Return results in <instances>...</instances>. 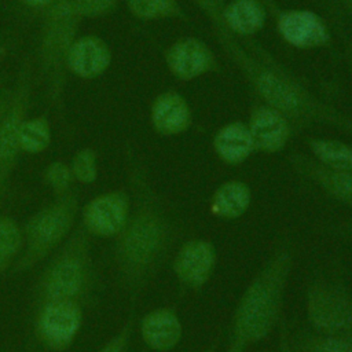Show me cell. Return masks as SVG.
I'll return each mask as SVG.
<instances>
[{
  "label": "cell",
  "mask_w": 352,
  "mask_h": 352,
  "mask_svg": "<svg viewBox=\"0 0 352 352\" xmlns=\"http://www.w3.org/2000/svg\"><path fill=\"white\" fill-rule=\"evenodd\" d=\"M309 148L320 164L338 169L352 172V147L333 139H312Z\"/></svg>",
  "instance_id": "24"
},
{
  "label": "cell",
  "mask_w": 352,
  "mask_h": 352,
  "mask_svg": "<svg viewBox=\"0 0 352 352\" xmlns=\"http://www.w3.org/2000/svg\"><path fill=\"white\" fill-rule=\"evenodd\" d=\"M69 166L73 179L80 184H91L98 179V155L91 147L76 151Z\"/></svg>",
  "instance_id": "27"
},
{
  "label": "cell",
  "mask_w": 352,
  "mask_h": 352,
  "mask_svg": "<svg viewBox=\"0 0 352 352\" xmlns=\"http://www.w3.org/2000/svg\"><path fill=\"white\" fill-rule=\"evenodd\" d=\"M202 352H214V349L212 348V349H206V351H202Z\"/></svg>",
  "instance_id": "38"
},
{
  "label": "cell",
  "mask_w": 352,
  "mask_h": 352,
  "mask_svg": "<svg viewBox=\"0 0 352 352\" xmlns=\"http://www.w3.org/2000/svg\"><path fill=\"white\" fill-rule=\"evenodd\" d=\"M131 212V195L125 190H111L89 199L81 209L80 226L91 236L116 238Z\"/></svg>",
  "instance_id": "10"
},
{
  "label": "cell",
  "mask_w": 352,
  "mask_h": 352,
  "mask_svg": "<svg viewBox=\"0 0 352 352\" xmlns=\"http://www.w3.org/2000/svg\"><path fill=\"white\" fill-rule=\"evenodd\" d=\"M214 63L212 51L198 38H182L166 51V65L180 80H192L212 70Z\"/></svg>",
  "instance_id": "14"
},
{
  "label": "cell",
  "mask_w": 352,
  "mask_h": 352,
  "mask_svg": "<svg viewBox=\"0 0 352 352\" xmlns=\"http://www.w3.org/2000/svg\"><path fill=\"white\" fill-rule=\"evenodd\" d=\"M51 125L47 117L26 118L19 129V150L25 154H40L51 144Z\"/></svg>",
  "instance_id": "23"
},
{
  "label": "cell",
  "mask_w": 352,
  "mask_h": 352,
  "mask_svg": "<svg viewBox=\"0 0 352 352\" xmlns=\"http://www.w3.org/2000/svg\"><path fill=\"white\" fill-rule=\"evenodd\" d=\"M85 309L70 301H45L32 307V330L47 351L65 352L80 334Z\"/></svg>",
  "instance_id": "8"
},
{
  "label": "cell",
  "mask_w": 352,
  "mask_h": 352,
  "mask_svg": "<svg viewBox=\"0 0 352 352\" xmlns=\"http://www.w3.org/2000/svg\"><path fill=\"white\" fill-rule=\"evenodd\" d=\"M77 214L78 192L74 188L60 197H54L30 214L22 226V253L10 275H22L51 256L76 227Z\"/></svg>",
  "instance_id": "5"
},
{
  "label": "cell",
  "mask_w": 352,
  "mask_h": 352,
  "mask_svg": "<svg viewBox=\"0 0 352 352\" xmlns=\"http://www.w3.org/2000/svg\"><path fill=\"white\" fill-rule=\"evenodd\" d=\"M11 96H12V87L4 84L0 87V121L4 116V113L8 109V104L11 102Z\"/></svg>",
  "instance_id": "31"
},
{
  "label": "cell",
  "mask_w": 352,
  "mask_h": 352,
  "mask_svg": "<svg viewBox=\"0 0 352 352\" xmlns=\"http://www.w3.org/2000/svg\"><path fill=\"white\" fill-rule=\"evenodd\" d=\"M111 63V51L106 41L95 34L77 37L66 55V70L76 77L92 80L102 76Z\"/></svg>",
  "instance_id": "12"
},
{
  "label": "cell",
  "mask_w": 352,
  "mask_h": 352,
  "mask_svg": "<svg viewBox=\"0 0 352 352\" xmlns=\"http://www.w3.org/2000/svg\"><path fill=\"white\" fill-rule=\"evenodd\" d=\"M135 327V311L131 309L124 323L116 334H113L100 348L95 352H129V344Z\"/></svg>",
  "instance_id": "29"
},
{
  "label": "cell",
  "mask_w": 352,
  "mask_h": 352,
  "mask_svg": "<svg viewBox=\"0 0 352 352\" xmlns=\"http://www.w3.org/2000/svg\"><path fill=\"white\" fill-rule=\"evenodd\" d=\"M30 56H25L12 85V96L0 121V202L7 191L10 177L16 166L19 150V129L26 120L33 88V67Z\"/></svg>",
  "instance_id": "7"
},
{
  "label": "cell",
  "mask_w": 352,
  "mask_h": 352,
  "mask_svg": "<svg viewBox=\"0 0 352 352\" xmlns=\"http://www.w3.org/2000/svg\"><path fill=\"white\" fill-rule=\"evenodd\" d=\"M190 109L184 98L176 92H164L153 103L151 122L161 135H177L190 125Z\"/></svg>",
  "instance_id": "18"
},
{
  "label": "cell",
  "mask_w": 352,
  "mask_h": 352,
  "mask_svg": "<svg viewBox=\"0 0 352 352\" xmlns=\"http://www.w3.org/2000/svg\"><path fill=\"white\" fill-rule=\"evenodd\" d=\"M252 194L248 184L238 180L223 183L213 194L210 210L224 220H232L242 216L250 205Z\"/></svg>",
  "instance_id": "21"
},
{
  "label": "cell",
  "mask_w": 352,
  "mask_h": 352,
  "mask_svg": "<svg viewBox=\"0 0 352 352\" xmlns=\"http://www.w3.org/2000/svg\"><path fill=\"white\" fill-rule=\"evenodd\" d=\"M7 74L6 73H3V72H0V87L1 85H4V84H7Z\"/></svg>",
  "instance_id": "36"
},
{
  "label": "cell",
  "mask_w": 352,
  "mask_h": 352,
  "mask_svg": "<svg viewBox=\"0 0 352 352\" xmlns=\"http://www.w3.org/2000/svg\"><path fill=\"white\" fill-rule=\"evenodd\" d=\"M294 168L334 199L352 206V172L329 168L304 155L292 158Z\"/></svg>",
  "instance_id": "17"
},
{
  "label": "cell",
  "mask_w": 352,
  "mask_h": 352,
  "mask_svg": "<svg viewBox=\"0 0 352 352\" xmlns=\"http://www.w3.org/2000/svg\"><path fill=\"white\" fill-rule=\"evenodd\" d=\"M307 316L315 331L344 334L352 323V296L333 279L315 278L307 287Z\"/></svg>",
  "instance_id": "9"
},
{
  "label": "cell",
  "mask_w": 352,
  "mask_h": 352,
  "mask_svg": "<svg viewBox=\"0 0 352 352\" xmlns=\"http://www.w3.org/2000/svg\"><path fill=\"white\" fill-rule=\"evenodd\" d=\"M73 175L69 164L52 161L43 170V182L51 190L54 197H60L72 190Z\"/></svg>",
  "instance_id": "28"
},
{
  "label": "cell",
  "mask_w": 352,
  "mask_h": 352,
  "mask_svg": "<svg viewBox=\"0 0 352 352\" xmlns=\"http://www.w3.org/2000/svg\"><path fill=\"white\" fill-rule=\"evenodd\" d=\"M248 128L254 148L265 153L282 150L290 136V126L285 114L271 106L257 107L252 113Z\"/></svg>",
  "instance_id": "15"
},
{
  "label": "cell",
  "mask_w": 352,
  "mask_h": 352,
  "mask_svg": "<svg viewBox=\"0 0 352 352\" xmlns=\"http://www.w3.org/2000/svg\"><path fill=\"white\" fill-rule=\"evenodd\" d=\"M14 47H15V40L11 36L0 34V62L10 55Z\"/></svg>",
  "instance_id": "32"
},
{
  "label": "cell",
  "mask_w": 352,
  "mask_h": 352,
  "mask_svg": "<svg viewBox=\"0 0 352 352\" xmlns=\"http://www.w3.org/2000/svg\"><path fill=\"white\" fill-rule=\"evenodd\" d=\"M143 342L158 352L173 349L183 334L182 322L175 309L162 307L147 312L139 324Z\"/></svg>",
  "instance_id": "16"
},
{
  "label": "cell",
  "mask_w": 352,
  "mask_h": 352,
  "mask_svg": "<svg viewBox=\"0 0 352 352\" xmlns=\"http://www.w3.org/2000/svg\"><path fill=\"white\" fill-rule=\"evenodd\" d=\"M99 272L94 260L91 235L77 224L51 254L33 287V305L45 301H70L85 311L95 307Z\"/></svg>",
  "instance_id": "4"
},
{
  "label": "cell",
  "mask_w": 352,
  "mask_h": 352,
  "mask_svg": "<svg viewBox=\"0 0 352 352\" xmlns=\"http://www.w3.org/2000/svg\"><path fill=\"white\" fill-rule=\"evenodd\" d=\"M263 1H264V3H267V4H268V6H271V7L274 6V1H272V0H263Z\"/></svg>",
  "instance_id": "37"
},
{
  "label": "cell",
  "mask_w": 352,
  "mask_h": 352,
  "mask_svg": "<svg viewBox=\"0 0 352 352\" xmlns=\"http://www.w3.org/2000/svg\"><path fill=\"white\" fill-rule=\"evenodd\" d=\"M292 348L293 352H352V345L344 334H324L315 330L300 333Z\"/></svg>",
  "instance_id": "25"
},
{
  "label": "cell",
  "mask_w": 352,
  "mask_h": 352,
  "mask_svg": "<svg viewBox=\"0 0 352 352\" xmlns=\"http://www.w3.org/2000/svg\"><path fill=\"white\" fill-rule=\"evenodd\" d=\"M293 263V245L279 242L235 307L226 352H245L271 333L280 318Z\"/></svg>",
  "instance_id": "3"
},
{
  "label": "cell",
  "mask_w": 352,
  "mask_h": 352,
  "mask_svg": "<svg viewBox=\"0 0 352 352\" xmlns=\"http://www.w3.org/2000/svg\"><path fill=\"white\" fill-rule=\"evenodd\" d=\"M80 18L72 0H56L44 10L38 40V65L47 78L50 100L55 104L63 89L66 55L77 38Z\"/></svg>",
  "instance_id": "6"
},
{
  "label": "cell",
  "mask_w": 352,
  "mask_h": 352,
  "mask_svg": "<svg viewBox=\"0 0 352 352\" xmlns=\"http://www.w3.org/2000/svg\"><path fill=\"white\" fill-rule=\"evenodd\" d=\"M23 6L29 8H36V10H47L50 6H52L56 0H19Z\"/></svg>",
  "instance_id": "33"
},
{
  "label": "cell",
  "mask_w": 352,
  "mask_h": 352,
  "mask_svg": "<svg viewBox=\"0 0 352 352\" xmlns=\"http://www.w3.org/2000/svg\"><path fill=\"white\" fill-rule=\"evenodd\" d=\"M280 36L293 47L316 48L329 43L330 34L324 22L308 10H290L278 18Z\"/></svg>",
  "instance_id": "13"
},
{
  "label": "cell",
  "mask_w": 352,
  "mask_h": 352,
  "mask_svg": "<svg viewBox=\"0 0 352 352\" xmlns=\"http://www.w3.org/2000/svg\"><path fill=\"white\" fill-rule=\"evenodd\" d=\"M22 249V226L12 216L0 214V275L10 274Z\"/></svg>",
  "instance_id": "22"
},
{
  "label": "cell",
  "mask_w": 352,
  "mask_h": 352,
  "mask_svg": "<svg viewBox=\"0 0 352 352\" xmlns=\"http://www.w3.org/2000/svg\"><path fill=\"white\" fill-rule=\"evenodd\" d=\"M280 352H293L285 323H282V331H280Z\"/></svg>",
  "instance_id": "34"
},
{
  "label": "cell",
  "mask_w": 352,
  "mask_h": 352,
  "mask_svg": "<svg viewBox=\"0 0 352 352\" xmlns=\"http://www.w3.org/2000/svg\"><path fill=\"white\" fill-rule=\"evenodd\" d=\"M216 265V248L206 239L184 242L173 257L172 268L180 286L188 290L201 289L212 276Z\"/></svg>",
  "instance_id": "11"
},
{
  "label": "cell",
  "mask_w": 352,
  "mask_h": 352,
  "mask_svg": "<svg viewBox=\"0 0 352 352\" xmlns=\"http://www.w3.org/2000/svg\"><path fill=\"white\" fill-rule=\"evenodd\" d=\"M221 18L230 32L249 36L264 26L265 10L258 0H234L223 8Z\"/></svg>",
  "instance_id": "20"
},
{
  "label": "cell",
  "mask_w": 352,
  "mask_h": 352,
  "mask_svg": "<svg viewBox=\"0 0 352 352\" xmlns=\"http://www.w3.org/2000/svg\"><path fill=\"white\" fill-rule=\"evenodd\" d=\"M349 1H351V3H352V0H349Z\"/></svg>",
  "instance_id": "39"
},
{
  "label": "cell",
  "mask_w": 352,
  "mask_h": 352,
  "mask_svg": "<svg viewBox=\"0 0 352 352\" xmlns=\"http://www.w3.org/2000/svg\"><path fill=\"white\" fill-rule=\"evenodd\" d=\"M217 155L227 164L243 162L254 150L249 128L242 122H231L223 126L213 140Z\"/></svg>",
  "instance_id": "19"
},
{
  "label": "cell",
  "mask_w": 352,
  "mask_h": 352,
  "mask_svg": "<svg viewBox=\"0 0 352 352\" xmlns=\"http://www.w3.org/2000/svg\"><path fill=\"white\" fill-rule=\"evenodd\" d=\"M128 10L139 19H161L177 16L182 10L176 0H125Z\"/></svg>",
  "instance_id": "26"
},
{
  "label": "cell",
  "mask_w": 352,
  "mask_h": 352,
  "mask_svg": "<svg viewBox=\"0 0 352 352\" xmlns=\"http://www.w3.org/2000/svg\"><path fill=\"white\" fill-rule=\"evenodd\" d=\"M118 0H72V7L80 19L99 18L113 12Z\"/></svg>",
  "instance_id": "30"
},
{
  "label": "cell",
  "mask_w": 352,
  "mask_h": 352,
  "mask_svg": "<svg viewBox=\"0 0 352 352\" xmlns=\"http://www.w3.org/2000/svg\"><path fill=\"white\" fill-rule=\"evenodd\" d=\"M194 3L198 4L216 29L214 34L223 50L241 69L245 77H248L256 92L268 106L294 118L323 120L340 126H351L349 121H345L340 114L316 102L292 76L280 66L275 65L272 59L258 60L253 54L248 52L223 22V0H194Z\"/></svg>",
  "instance_id": "2"
},
{
  "label": "cell",
  "mask_w": 352,
  "mask_h": 352,
  "mask_svg": "<svg viewBox=\"0 0 352 352\" xmlns=\"http://www.w3.org/2000/svg\"><path fill=\"white\" fill-rule=\"evenodd\" d=\"M131 212L114 238L111 260L118 286L135 302L168 261L179 230L144 170L129 164Z\"/></svg>",
  "instance_id": "1"
},
{
  "label": "cell",
  "mask_w": 352,
  "mask_h": 352,
  "mask_svg": "<svg viewBox=\"0 0 352 352\" xmlns=\"http://www.w3.org/2000/svg\"><path fill=\"white\" fill-rule=\"evenodd\" d=\"M344 336L348 338V341H349L351 345H352V323H351V326L348 327V330L344 333Z\"/></svg>",
  "instance_id": "35"
}]
</instances>
